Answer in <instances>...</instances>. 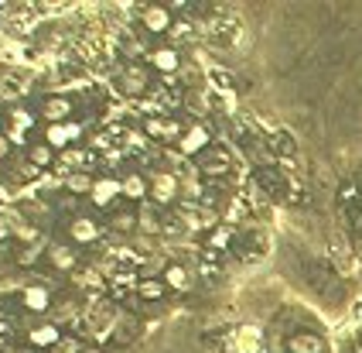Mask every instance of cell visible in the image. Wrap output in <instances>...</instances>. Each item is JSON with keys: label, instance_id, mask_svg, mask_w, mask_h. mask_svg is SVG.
I'll list each match as a JSON object with an SVG mask.
<instances>
[{"label": "cell", "instance_id": "obj_1", "mask_svg": "<svg viewBox=\"0 0 362 353\" xmlns=\"http://www.w3.org/2000/svg\"><path fill=\"white\" fill-rule=\"evenodd\" d=\"M82 138V127L76 121H69V124H48L45 130V145L52 147V151H62V147H69L72 141H79Z\"/></svg>", "mask_w": 362, "mask_h": 353}, {"label": "cell", "instance_id": "obj_2", "mask_svg": "<svg viewBox=\"0 0 362 353\" xmlns=\"http://www.w3.org/2000/svg\"><path fill=\"white\" fill-rule=\"evenodd\" d=\"M28 343H31L35 350H45V347L55 350V347L62 343V330L55 326V323H48V319H45V323H35V326L28 330Z\"/></svg>", "mask_w": 362, "mask_h": 353}, {"label": "cell", "instance_id": "obj_3", "mask_svg": "<svg viewBox=\"0 0 362 353\" xmlns=\"http://www.w3.org/2000/svg\"><path fill=\"white\" fill-rule=\"evenodd\" d=\"M41 113H45V121H48V124H69V121H72V113H76V106H72L69 96H45Z\"/></svg>", "mask_w": 362, "mask_h": 353}, {"label": "cell", "instance_id": "obj_4", "mask_svg": "<svg viewBox=\"0 0 362 353\" xmlns=\"http://www.w3.org/2000/svg\"><path fill=\"white\" fill-rule=\"evenodd\" d=\"M21 302H24V309L28 312L45 315V312L52 309V288H48V285H28L24 295H21Z\"/></svg>", "mask_w": 362, "mask_h": 353}, {"label": "cell", "instance_id": "obj_5", "mask_svg": "<svg viewBox=\"0 0 362 353\" xmlns=\"http://www.w3.org/2000/svg\"><path fill=\"white\" fill-rule=\"evenodd\" d=\"M151 192H154L158 203H171V199L178 196V179H175L171 172H158V175L151 179Z\"/></svg>", "mask_w": 362, "mask_h": 353}, {"label": "cell", "instance_id": "obj_6", "mask_svg": "<svg viewBox=\"0 0 362 353\" xmlns=\"http://www.w3.org/2000/svg\"><path fill=\"white\" fill-rule=\"evenodd\" d=\"M69 233H72L76 244H93V240L100 237V223H96L93 216H76V220L69 223Z\"/></svg>", "mask_w": 362, "mask_h": 353}, {"label": "cell", "instance_id": "obj_7", "mask_svg": "<svg viewBox=\"0 0 362 353\" xmlns=\"http://www.w3.org/2000/svg\"><path fill=\"white\" fill-rule=\"evenodd\" d=\"M325 350V340L318 332H294L287 340V353H322Z\"/></svg>", "mask_w": 362, "mask_h": 353}, {"label": "cell", "instance_id": "obj_8", "mask_svg": "<svg viewBox=\"0 0 362 353\" xmlns=\"http://www.w3.org/2000/svg\"><path fill=\"white\" fill-rule=\"evenodd\" d=\"M120 192H123L120 182H113V179H100V182L93 186V192H89V199H93V206L103 209V206H110V203H113Z\"/></svg>", "mask_w": 362, "mask_h": 353}, {"label": "cell", "instance_id": "obj_9", "mask_svg": "<svg viewBox=\"0 0 362 353\" xmlns=\"http://www.w3.org/2000/svg\"><path fill=\"white\" fill-rule=\"evenodd\" d=\"M120 186H123V196H127L130 203H144V199H147V192H151V182H147L144 175H137V172H130Z\"/></svg>", "mask_w": 362, "mask_h": 353}, {"label": "cell", "instance_id": "obj_10", "mask_svg": "<svg viewBox=\"0 0 362 353\" xmlns=\"http://www.w3.org/2000/svg\"><path fill=\"white\" fill-rule=\"evenodd\" d=\"M48 261H52V268L72 271L79 257H76V250L69 247V244H52V247H48Z\"/></svg>", "mask_w": 362, "mask_h": 353}, {"label": "cell", "instance_id": "obj_11", "mask_svg": "<svg viewBox=\"0 0 362 353\" xmlns=\"http://www.w3.org/2000/svg\"><path fill=\"white\" fill-rule=\"evenodd\" d=\"M141 21L147 31H154V35H161L168 31V24H171V14H168V7H147L141 14Z\"/></svg>", "mask_w": 362, "mask_h": 353}, {"label": "cell", "instance_id": "obj_12", "mask_svg": "<svg viewBox=\"0 0 362 353\" xmlns=\"http://www.w3.org/2000/svg\"><path fill=\"white\" fill-rule=\"evenodd\" d=\"M164 285L175 291H188L192 288V271L181 268V264H168V268H164Z\"/></svg>", "mask_w": 362, "mask_h": 353}, {"label": "cell", "instance_id": "obj_13", "mask_svg": "<svg viewBox=\"0 0 362 353\" xmlns=\"http://www.w3.org/2000/svg\"><path fill=\"white\" fill-rule=\"evenodd\" d=\"M209 141H212V138H209L205 127H192V130L181 138V155H199L202 147H209Z\"/></svg>", "mask_w": 362, "mask_h": 353}, {"label": "cell", "instance_id": "obj_14", "mask_svg": "<svg viewBox=\"0 0 362 353\" xmlns=\"http://www.w3.org/2000/svg\"><path fill=\"white\" fill-rule=\"evenodd\" d=\"M151 65H154L158 72H175V69H178V52L168 48V45H161V48L151 52Z\"/></svg>", "mask_w": 362, "mask_h": 353}, {"label": "cell", "instance_id": "obj_15", "mask_svg": "<svg viewBox=\"0 0 362 353\" xmlns=\"http://www.w3.org/2000/svg\"><path fill=\"white\" fill-rule=\"evenodd\" d=\"M144 86H147V72H144L141 65H130V69L123 72V93L137 96V93H144Z\"/></svg>", "mask_w": 362, "mask_h": 353}, {"label": "cell", "instance_id": "obj_16", "mask_svg": "<svg viewBox=\"0 0 362 353\" xmlns=\"http://www.w3.org/2000/svg\"><path fill=\"white\" fill-rule=\"evenodd\" d=\"M28 162H31L35 168H48L52 162H55V151H52V147L45 145V141H38V145H31V147H28Z\"/></svg>", "mask_w": 362, "mask_h": 353}, {"label": "cell", "instance_id": "obj_17", "mask_svg": "<svg viewBox=\"0 0 362 353\" xmlns=\"http://www.w3.org/2000/svg\"><path fill=\"white\" fill-rule=\"evenodd\" d=\"M137 291H141V298H147V302H158V298H164L168 285H164V278H154V281H141Z\"/></svg>", "mask_w": 362, "mask_h": 353}, {"label": "cell", "instance_id": "obj_18", "mask_svg": "<svg viewBox=\"0 0 362 353\" xmlns=\"http://www.w3.org/2000/svg\"><path fill=\"white\" fill-rule=\"evenodd\" d=\"M93 179L86 175V172H76V175H69V192H76V196H86V192H93Z\"/></svg>", "mask_w": 362, "mask_h": 353}, {"label": "cell", "instance_id": "obj_19", "mask_svg": "<svg viewBox=\"0 0 362 353\" xmlns=\"http://www.w3.org/2000/svg\"><path fill=\"white\" fill-rule=\"evenodd\" d=\"M137 227V213H130V209H123L113 216V230H120V233H130V230Z\"/></svg>", "mask_w": 362, "mask_h": 353}, {"label": "cell", "instance_id": "obj_20", "mask_svg": "<svg viewBox=\"0 0 362 353\" xmlns=\"http://www.w3.org/2000/svg\"><path fill=\"white\" fill-rule=\"evenodd\" d=\"M14 233H18L28 247H31V244H35V237H38V230L31 227V223H24V220H18V223H14Z\"/></svg>", "mask_w": 362, "mask_h": 353}, {"label": "cell", "instance_id": "obj_21", "mask_svg": "<svg viewBox=\"0 0 362 353\" xmlns=\"http://www.w3.org/2000/svg\"><path fill=\"white\" fill-rule=\"evenodd\" d=\"M52 353H82V343L76 340V336H62V343Z\"/></svg>", "mask_w": 362, "mask_h": 353}, {"label": "cell", "instance_id": "obj_22", "mask_svg": "<svg viewBox=\"0 0 362 353\" xmlns=\"http://www.w3.org/2000/svg\"><path fill=\"white\" fill-rule=\"evenodd\" d=\"M38 257H41V247H38V244H31V247H24V250H21L18 264H24V268H31V264H35Z\"/></svg>", "mask_w": 362, "mask_h": 353}, {"label": "cell", "instance_id": "obj_23", "mask_svg": "<svg viewBox=\"0 0 362 353\" xmlns=\"http://www.w3.org/2000/svg\"><path fill=\"white\" fill-rule=\"evenodd\" d=\"M137 223H141L144 230H158V216H154V209L144 206L141 213H137Z\"/></svg>", "mask_w": 362, "mask_h": 353}, {"label": "cell", "instance_id": "obj_24", "mask_svg": "<svg viewBox=\"0 0 362 353\" xmlns=\"http://www.w3.org/2000/svg\"><path fill=\"white\" fill-rule=\"evenodd\" d=\"M11 121H14L18 130H24V127H31V113H28L24 106H14V110H11Z\"/></svg>", "mask_w": 362, "mask_h": 353}, {"label": "cell", "instance_id": "obj_25", "mask_svg": "<svg viewBox=\"0 0 362 353\" xmlns=\"http://www.w3.org/2000/svg\"><path fill=\"white\" fill-rule=\"evenodd\" d=\"M14 291H21V295H24L21 278H0V295H14Z\"/></svg>", "mask_w": 362, "mask_h": 353}, {"label": "cell", "instance_id": "obj_26", "mask_svg": "<svg viewBox=\"0 0 362 353\" xmlns=\"http://www.w3.org/2000/svg\"><path fill=\"white\" fill-rule=\"evenodd\" d=\"M7 155H11V138L0 134V158H7Z\"/></svg>", "mask_w": 362, "mask_h": 353}, {"label": "cell", "instance_id": "obj_27", "mask_svg": "<svg viewBox=\"0 0 362 353\" xmlns=\"http://www.w3.org/2000/svg\"><path fill=\"white\" fill-rule=\"evenodd\" d=\"M11 233H14V227H11V223H7V220H0V240H7V237H11Z\"/></svg>", "mask_w": 362, "mask_h": 353}, {"label": "cell", "instance_id": "obj_28", "mask_svg": "<svg viewBox=\"0 0 362 353\" xmlns=\"http://www.w3.org/2000/svg\"><path fill=\"white\" fill-rule=\"evenodd\" d=\"M79 162H82L79 151H69V155H65V165H79Z\"/></svg>", "mask_w": 362, "mask_h": 353}, {"label": "cell", "instance_id": "obj_29", "mask_svg": "<svg viewBox=\"0 0 362 353\" xmlns=\"http://www.w3.org/2000/svg\"><path fill=\"white\" fill-rule=\"evenodd\" d=\"M14 353H38L35 347H24V350H14Z\"/></svg>", "mask_w": 362, "mask_h": 353}, {"label": "cell", "instance_id": "obj_30", "mask_svg": "<svg viewBox=\"0 0 362 353\" xmlns=\"http://www.w3.org/2000/svg\"><path fill=\"white\" fill-rule=\"evenodd\" d=\"M352 353H362V340H359V343H356V350H352Z\"/></svg>", "mask_w": 362, "mask_h": 353}, {"label": "cell", "instance_id": "obj_31", "mask_svg": "<svg viewBox=\"0 0 362 353\" xmlns=\"http://www.w3.org/2000/svg\"><path fill=\"white\" fill-rule=\"evenodd\" d=\"M89 353H100V350H89Z\"/></svg>", "mask_w": 362, "mask_h": 353}]
</instances>
